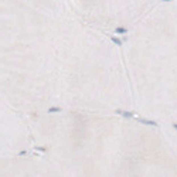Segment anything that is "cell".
Returning <instances> with one entry per match:
<instances>
[{
    "instance_id": "3",
    "label": "cell",
    "mask_w": 177,
    "mask_h": 177,
    "mask_svg": "<svg viewBox=\"0 0 177 177\" xmlns=\"http://www.w3.org/2000/svg\"><path fill=\"white\" fill-rule=\"evenodd\" d=\"M132 112L177 126V0L159 3L119 37Z\"/></svg>"
},
{
    "instance_id": "2",
    "label": "cell",
    "mask_w": 177,
    "mask_h": 177,
    "mask_svg": "<svg viewBox=\"0 0 177 177\" xmlns=\"http://www.w3.org/2000/svg\"><path fill=\"white\" fill-rule=\"evenodd\" d=\"M26 119L33 149L58 177H177L164 129L133 112L55 111Z\"/></svg>"
},
{
    "instance_id": "1",
    "label": "cell",
    "mask_w": 177,
    "mask_h": 177,
    "mask_svg": "<svg viewBox=\"0 0 177 177\" xmlns=\"http://www.w3.org/2000/svg\"><path fill=\"white\" fill-rule=\"evenodd\" d=\"M0 99L23 116L132 112L118 37L20 0H0Z\"/></svg>"
},
{
    "instance_id": "4",
    "label": "cell",
    "mask_w": 177,
    "mask_h": 177,
    "mask_svg": "<svg viewBox=\"0 0 177 177\" xmlns=\"http://www.w3.org/2000/svg\"><path fill=\"white\" fill-rule=\"evenodd\" d=\"M33 149L26 116L0 99V153H20Z\"/></svg>"
},
{
    "instance_id": "7",
    "label": "cell",
    "mask_w": 177,
    "mask_h": 177,
    "mask_svg": "<svg viewBox=\"0 0 177 177\" xmlns=\"http://www.w3.org/2000/svg\"><path fill=\"white\" fill-rule=\"evenodd\" d=\"M164 129V133L167 136V140L173 149V153L177 159V126H173V128H163Z\"/></svg>"
},
{
    "instance_id": "5",
    "label": "cell",
    "mask_w": 177,
    "mask_h": 177,
    "mask_svg": "<svg viewBox=\"0 0 177 177\" xmlns=\"http://www.w3.org/2000/svg\"><path fill=\"white\" fill-rule=\"evenodd\" d=\"M58 177L51 163L36 150L0 153V177Z\"/></svg>"
},
{
    "instance_id": "6",
    "label": "cell",
    "mask_w": 177,
    "mask_h": 177,
    "mask_svg": "<svg viewBox=\"0 0 177 177\" xmlns=\"http://www.w3.org/2000/svg\"><path fill=\"white\" fill-rule=\"evenodd\" d=\"M36 7L72 16L91 26L96 0H20Z\"/></svg>"
}]
</instances>
